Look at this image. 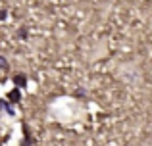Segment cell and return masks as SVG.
I'll use <instances>...</instances> for the list:
<instances>
[{"instance_id": "cell-1", "label": "cell", "mask_w": 152, "mask_h": 146, "mask_svg": "<svg viewBox=\"0 0 152 146\" xmlns=\"http://www.w3.org/2000/svg\"><path fill=\"white\" fill-rule=\"evenodd\" d=\"M15 85H19V86H21V85H25V79H23L21 75H18V77H15Z\"/></svg>"}, {"instance_id": "cell-2", "label": "cell", "mask_w": 152, "mask_h": 146, "mask_svg": "<svg viewBox=\"0 0 152 146\" xmlns=\"http://www.w3.org/2000/svg\"><path fill=\"white\" fill-rule=\"evenodd\" d=\"M10 98H12V100H18V98H19V92H18V90H14V92H10Z\"/></svg>"}, {"instance_id": "cell-3", "label": "cell", "mask_w": 152, "mask_h": 146, "mask_svg": "<svg viewBox=\"0 0 152 146\" xmlns=\"http://www.w3.org/2000/svg\"><path fill=\"white\" fill-rule=\"evenodd\" d=\"M0 68H6V60L4 58H0Z\"/></svg>"}, {"instance_id": "cell-4", "label": "cell", "mask_w": 152, "mask_h": 146, "mask_svg": "<svg viewBox=\"0 0 152 146\" xmlns=\"http://www.w3.org/2000/svg\"><path fill=\"white\" fill-rule=\"evenodd\" d=\"M6 15H8L6 12H2V10H0V19H6Z\"/></svg>"}]
</instances>
